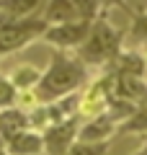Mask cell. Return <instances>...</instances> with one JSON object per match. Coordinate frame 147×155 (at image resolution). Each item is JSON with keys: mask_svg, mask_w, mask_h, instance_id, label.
<instances>
[{"mask_svg": "<svg viewBox=\"0 0 147 155\" xmlns=\"http://www.w3.org/2000/svg\"><path fill=\"white\" fill-rule=\"evenodd\" d=\"M85 80V67L80 60H72L67 54H57L49 65V70L41 75L39 85L34 88L36 101H60L70 96L77 85Z\"/></svg>", "mask_w": 147, "mask_h": 155, "instance_id": "6da1fadb", "label": "cell"}, {"mask_svg": "<svg viewBox=\"0 0 147 155\" xmlns=\"http://www.w3.org/2000/svg\"><path fill=\"white\" fill-rule=\"evenodd\" d=\"M119 41H121V36L116 34V28H111L106 21H98L90 26V34L83 41L80 57L85 62H103L119 52Z\"/></svg>", "mask_w": 147, "mask_h": 155, "instance_id": "7a4b0ae2", "label": "cell"}, {"mask_svg": "<svg viewBox=\"0 0 147 155\" xmlns=\"http://www.w3.org/2000/svg\"><path fill=\"white\" fill-rule=\"evenodd\" d=\"M47 21L44 18H18L11 21L0 28V54H8V52L21 49L23 44H28L34 36L47 31Z\"/></svg>", "mask_w": 147, "mask_h": 155, "instance_id": "3957f363", "label": "cell"}, {"mask_svg": "<svg viewBox=\"0 0 147 155\" xmlns=\"http://www.w3.org/2000/svg\"><path fill=\"white\" fill-rule=\"evenodd\" d=\"M90 34V23L88 21H72V23H60V26H49L44 31V39L57 47H75L83 44Z\"/></svg>", "mask_w": 147, "mask_h": 155, "instance_id": "277c9868", "label": "cell"}, {"mask_svg": "<svg viewBox=\"0 0 147 155\" xmlns=\"http://www.w3.org/2000/svg\"><path fill=\"white\" fill-rule=\"evenodd\" d=\"M72 140H75V122H57L52 129H47L44 134V150L49 155H65L72 147Z\"/></svg>", "mask_w": 147, "mask_h": 155, "instance_id": "5b68a950", "label": "cell"}, {"mask_svg": "<svg viewBox=\"0 0 147 155\" xmlns=\"http://www.w3.org/2000/svg\"><path fill=\"white\" fill-rule=\"evenodd\" d=\"M114 127H116V119L111 114H101L96 119L85 124L77 134V142H106V137L114 134Z\"/></svg>", "mask_w": 147, "mask_h": 155, "instance_id": "8992f818", "label": "cell"}, {"mask_svg": "<svg viewBox=\"0 0 147 155\" xmlns=\"http://www.w3.org/2000/svg\"><path fill=\"white\" fill-rule=\"evenodd\" d=\"M8 153L13 155H41L44 153V137L36 132H18L8 140Z\"/></svg>", "mask_w": 147, "mask_h": 155, "instance_id": "52a82bcc", "label": "cell"}, {"mask_svg": "<svg viewBox=\"0 0 147 155\" xmlns=\"http://www.w3.org/2000/svg\"><path fill=\"white\" fill-rule=\"evenodd\" d=\"M44 21L60 26V23H72V21H83V18L77 13V8L72 5V0H49Z\"/></svg>", "mask_w": 147, "mask_h": 155, "instance_id": "ba28073f", "label": "cell"}, {"mask_svg": "<svg viewBox=\"0 0 147 155\" xmlns=\"http://www.w3.org/2000/svg\"><path fill=\"white\" fill-rule=\"evenodd\" d=\"M28 129V116L21 109H3L0 111V134L5 140L16 137L18 132H26Z\"/></svg>", "mask_w": 147, "mask_h": 155, "instance_id": "9c48e42d", "label": "cell"}, {"mask_svg": "<svg viewBox=\"0 0 147 155\" xmlns=\"http://www.w3.org/2000/svg\"><path fill=\"white\" fill-rule=\"evenodd\" d=\"M44 0H0V11L13 18H26L31 11H36Z\"/></svg>", "mask_w": 147, "mask_h": 155, "instance_id": "30bf717a", "label": "cell"}, {"mask_svg": "<svg viewBox=\"0 0 147 155\" xmlns=\"http://www.w3.org/2000/svg\"><path fill=\"white\" fill-rule=\"evenodd\" d=\"M121 132H137V134H145L147 132V96L139 101V106H137V111L126 119L124 124H121Z\"/></svg>", "mask_w": 147, "mask_h": 155, "instance_id": "8fae6325", "label": "cell"}, {"mask_svg": "<svg viewBox=\"0 0 147 155\" xmlns=\"http://www.w3.org/2000/svg\"><path fill=\"white\" fill-rule=\"evenodd\" d=\"M109 145L106 142H77L67 150L65 155H103Z\"/></svg>", "mask_w": 147, "mask_h": 155, "instance_id": "7c38bea8", "label": "cell"}, {"mask_svg": "<svg viewBox=\"0 0 147 155\" xmlns=\"http://www.w3.org/2000/svg\"><path fill=\"white\" fill-rule=\"evenodd\" d=\"M72 5L77 8L83 21H90L98 16V8H101V0H72Z\"/></svg>", "mask_w": 147, "mask_h": 155, "instance_id": "4fadbf2b", "label": "cell"}, {"mask_svg": "<svg viewBox=\"0 0 147 155\" xmlns=\"http://www.w3.org/2000/svg\"><path fill=\"white\" fill-rule=\"evenodd\" d=\"M36 80H39V72L34 67H23L18 75H13V85L16 88H31V85H36Z\"/></svg>", "mask_w": 147, "mask_h": 155, "instance_id": "5bb4252c", "label": "cell"}, {"mask_svg": "<svg viewBox=\"0 0 147 155\" xmlns=\"http://www.w3.org/2000/svg\"><path fill=\"white\" fill-rule=\"evenodd\" d=\"M13 101H16V85L0 78V106H11Z\"/></svg>", "mask_w": 147, "mask_h": 155, "instance_id": "9a60e30c", "label": "cell"}, {"mask_svg": "<svg viewBox=\"0 0 147 155\" xmlns=\"http://www.w3.org/2000/svg\"><path fill=\"white\" fill-rule=\"evenodd\" d=\"M132 34H134L137 39H142V41H147V13H142V16L134 18V28H132Z\"/></svg>", "mask_w": 147, "mask_h": 155, "instance_id": "2e32d148", "label": "cell"}, {"mask_svg": "<svg viewBox=\"0 0 147 155\" xmlns=\"http://www.w3.org/2000/svg\"><path fill=\"white\" fill-rule=\"evenodd\" d=\"M8 150H5V145H3V140H0V155H5Z\"/></svg>", "mask_w": 147, "mask_h": 155, "instance_id": "e0dca14e", "label": "cell"}, {"mask_svg": "<svg viewBox=\"0 0 147 155\" xmlns=\"http://www.w3.org/2000/svg\"><path fill=\"white\" fill-rule=\"evenodd\" d=\"M134 155H147V142H145V147H142L139 153H134Z\"/></svg>", "mask_w": 147, "mask_h": 155, "instance_id": "ac0fdd59", "label": "cell"}, {"mask_svg": "<svg viewBox=\"0 0 147 155\" xmlns=\"http://www.w3.org/2000/svg\"><path fill=\"white\" fill-rule=\"evenodd\" d=\"M111 3H114V0H101V5H111Z\"/></svg>", "mask_w": 147, "mask_h": 155, "instance_id": "d6986e66", "label": "cell"}]
</instances>
